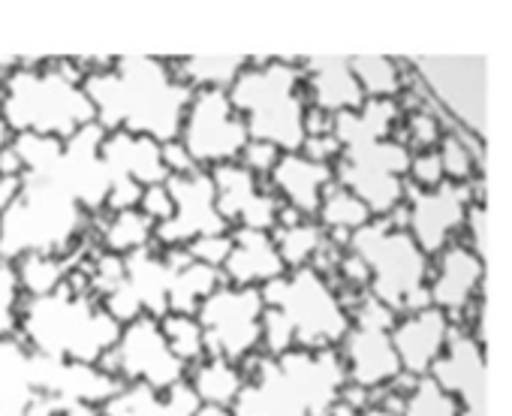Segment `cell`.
Wrapping results in <instances>:
<instances>
[{"instance_id":"obj_4","label":"cell","mask_w":512,"mask_h":416,"mask_svg":"<svg viewBox=\"0 0 512 416\" xmlns=\"http://www.w3.org/2000/svg\"><path fill=\"white\" fill-rule=\"evenodd\" d=\"M250 139L269 142L284 154L302 151L308 142V91L305 64L250 61L229 91Z\"/></svg>"},{"instance_id":"obj_27","label":"cell","mask_w":512,"mask_h":416,"mask_svg":"<svg viewBox=\"0 0 512 416\" xmlns=\"http://www.w3.org/2000/svg\"><path fill=\"white\" fill-rule=\"evenodd\" d=\"M127 281L136 290V296L145 305V314L154 320H163L169 314V287H172V269L166 263V254L160 245L142 248L127 257Z\"/></svg>"},{"instance_id":"obj_21","label":"cell","mask_w":512,"mask_h":416,"mask_svg":"<svg viewBox=\"0 0 512 416\" xmlns=\"http://www.w3.org/2000/svg\"><path fill=\"white\" fill-rule=\"evenodd\" d=\"M290 269L275 245L272 233L263 230H232V254L223 266L226 284L235 287H269Z\"/></svg>"},{"instance_id":"obj_30","label":"cell","mask_w":512,"mask_h":416,"mask_svg":"<svg viewBox=\"0 0 512 416\" xmlns=\"http://www.w3.org/2000/svg\"><path fill=\"white\" fill-rule=\"evenodd\" d=\"M94 233H97V242L103 245V251L130 257L136 251L154 245L157 224L151 218H145L139 208H130V212H118V215H109L103 224H94Z\"/></svg>"},{"instance_id":"obj_3","label":"cell","mask_w":512,"mask_h":416,"mask_svg":"<svg viewBox=\"0 0 512 416\" xmlns=\"http://www.w3.org/2000/svg\"><path fill=\"white\" fill-rule=\"evenodd\" d=\"M247 383L235 401V416H329L350 383L338 347L260 353L244 365Z\"/></svg>"},{"instance_id":"obj_52","label":"cell","mask_w":512,"mask_h":416,"mask_svg":"<svg viewBox=\"0 0 512 416\" xmlns=\"http://www.w3.org/2000/svg\"><path fill=\"white\" fill-rule=\"evenodd\" d=\"M329 416H362V410H356V407H350L347 401H341V404H338V407H335Z\"/></svg>"},{"instance_id":"obj_47","label":"cell","mask_w":512,"mask_h":416,"mask_svg":"<svg viewBox=\"0 0 512 416\" xmlns=\"http://www.w3.org/2000/svg\"><path fill=\"white\" fill-rule=\"evenodd\" d=\"M0 175H4V178H22V175H28L25 160H22V154L16 151V145H10V148L0 151Z\"/></svg>"},{"instance_id":"obj_46","label":"cell","mask_w":512,"mask_h":416,"mask_svg":"<svg viewBox=\"0 0 512 416\" xmlns=\"http://www.w3.org/2000/svg\"><path fill=\"white\" fill-rule=\"evenodd\" d=\"M25 193V175L22 178H4L0 175V218H4L10 208L22 199Z\"/></svg>"},{"instance_id":"obj_33","label":"cell","mask_w":512,"mask_h":416,"mask_svg":"<svg viewBox=\"0 0 512 416\" xmlns=\"http://www.w3.org/2000/svg\"><path fill=\"white\" fill-rule=\"evenodd\" d=\"M353 73L368 100H398L404 91L401 64L392 58H353Z\"/></svg>"},{"instance_id":"obj_7","label":"cell","mask_w":512,"mask_h":416,"mask_svg":"<svg viewBox=\"0 0 512 416\" xmlns=\"http://www.w3.org/2000/svg\"><path fill=\"white\" fill-rule=\"evenodd\" d=\"M4 118L19 133L58 136L70 142L88 124H97V109L85 85H73L49 64L22 61V67L4 82Z\"/></svg>"},{"instance_id":"obj_23","label":"cell","mask_w":512,"mask_h":416,"mask_svg":"<svg viewBox=\"0 0 512 416\" xmlns=\"http://www.w3.org/2000/svg\"><path fill=\"white\" fill-rule=\"evenodd\" d=\"M305 91L311 109L326 115L359 112L368 97L353 73V61H308L305 64Z\"/></svg>"},{"instance_id":"obj_1","label":"cell","mask_w":512,"mask_h":416,"mask_svg":"<svg viewBox=\"0 0 512 416\" xmlns=\"http://www.w3.org/2000/svg\"><path fill=\"white\" fill-rule=\"evenodd\" d=\"M85 91L97 109V124L106 133H136L157 142L181 139L193 88L175 73L172 61L118 58L88 64Z\"/></svg>"},{"instance_id":"obj_50","label":"cell","mask_w":512,"mask_h":416,"mask_svg":"<svg viewBox=\"0 0 512 416\" xmlns=\"http://www.w3.org/2000/svg\"><path fill=\"white\" fill-rule=\"evenodd\" d=\"M193 416H235L232 407H220V404H199V410Z\"/></svg>"},{"instance_id":"obj_44","label":"cell","mask_w":512,"mask_h":416,"mask_svg":"<svg viewBox=\"0 0 512 416\" xmlns=\"http://www.w3.org/2000/svg\"><path fill=\"white\" fill-rule=\"evenodd\" d=\"M479 257H485V205L482 199L476 196L473 205H470V212H467V221H464V239Z\"/></svg>"},{"instance_id":"obj_12","label":"cell","mask_w":512,"mask_h":416,"mask_svg":"<svg viewBox=\"0 0 512 416\" xmlns=\"http://www.w3.org/2000/svg\"><path fill=\"white\" fill-rule=\"evenodd\" d=\"M181 142L199 169H214L223 163H238L250 133L235 109L229 91H196L187 109Z\"/></svg>"},{"instance_id":"obj_10","label":"cell","mask_w":512,"mask_h":416,"mask_svg":"<svg viewBox=\"0 0 512 416\" xmlns=\"http://www.w3.org/2000/svg\"><path fill=\"white\" fill-rule=\"evenodd\" d=\"M208 356H223L235 365H247L263 353V317L266 296L260 287H217L199 308Z\"/></svg>"},{"instance_id":"obj_11","label":"cell","mask_w":512,"mask_h":416,"mask_svg":"<svg viewBox=\"0 0 512 416\" xmlns=\"http://www.w3.org/2000/svg\"><path fill=\"white\" fill-rule=\"evenodd\" d=\"M410 70L425 88L437 109L470 133L482 139L485 133V61L482 58H431L413 61Z\"/></svg>"},{"instance_id":"obj_37","label":"cell","mask_w":512,"mask_h":416,"mask_svg":"<svg viewBox=\"0 0 512 416\" xmlns=\"http://www.w3.org/2000/svg\"><path fill=\"white\" fill-rule=\"evenodd\" d=\"M22 287L16 278L13 263L0 260V338H10L19 335L22 329Z\"/></svg>"},{"instance_id":"obj_51","label":"cell","mask_w":512,"mask_h":416,"mask_svg":"<svg viewBox=\"0 0 512 416\" xmlns=\"http://www.w3.org/2000/svg\"><path fill=\"white\" fill-rule=\"evenodd\" d=\"M362 416H401V413H398V410H389V407H383V404H371V407L362 410Z\"/></svg>"},{"instance_id":"obj_6","label":"cell","mask_w":512,"mask_h":416,"mask_svg":"<svg viewBox=\"0 0 512 416\" xmlns=\"http://www.w3.org/2000/svg\"><path fill=\"white\" fill-rule=\"evenodd\" d=\"M368 266V293L395 314L431 308V257L410 230L392 218H374L347 245Z\"/></svg>"},{"instance_id":"obj_17","label":"cell","mask_w":512,"mask_h":416,"mask_svg":"<svg viewBox=\"0 0 512 416\" xmlns=\"http://www.w3.org/2000/svg\"><path fill=\"white\" fill-rule=\"evenodd\" d=\"M431 377L461 401V416H485V353L476 335L455 326Z\"/></svg>"},{"instance_id":"obj_24","label":"cell","mask_w":512,"mask_h":416,"mask_svg":"<svg viewBox=\"0 0 512 416\" xmlns=\"http://www.w3.org/2000/svg\"><path fill=\"white\" fill-rule=\"evenodd\" d=\"M166 263L172 269V287H169V314H199L202 302L226 284L220 269H211L205 263H196L187 248H163Z\"/></svg>"},{"instance_id":"obj_39","label":"cell","mask_w":512,"mask_h":416,"mask_svg":"<svg viewBox=\"0 0 512 416\" xmlns=\"http://www.w3.org/2000/svg\"><path fill=\"white\" fill-rule=\"evenodd\" d=\"M187 254L196 260V263H205L211 269H220L226 266L229 254H232V233H214V236H202L196 242L187 245Z\"/></svg>"},{"instance_id":"obj_38","label":"cell","mask_w":512,"mask_h":416,"mask_svg":"<svg viewBox=\"0 0 512 416\" xmlns=\"http://www.w3.org/2000/svg\"><path fill=\"white\" fill-rule=\"evenodd\" d=\"M449 130L440 127V118L431 112V109H413L404 121V145L410 148V154H419V151H437L443 136Z\"/></svg>"},{"instance_id":"obj_32","label":"cell","mask_w":512,"mask_h":416,"mask_svg":"<svg viewBox=\"0 0 512 416\" xmlns=\"http://www.w3.org/2000/svg\"><path fill=\"white\" fill-rule=\"evenodd\" d=\"M175 73L193 88V91H232L244 67L250 64L247 58H184L172 61Z\"/></svg>"},{"instance_id":"obj_34","label":"cell","mask_w":512,"mask_h":416,"mask_svg":"<svg viewBox=\"0 0 512 416\" xmlns=\"http://www.w3.org/2000/svg\"><path fill=\"white\" fill-rule=\"evenodd\" d=\"M163 326V335L172 347V353L187 365L193 368L196 362H202L208 356V344H205V329L199 323L196 314H166L160 320Z\"/></svg>"},{"instance_id":"obj_5","label":"cell","mask_w":512,"mask_h":416,"mask_svg":"<svg viewBox=\"0 0 512 416\" xmlns=\"http://www.w3.org/2000/svg\"><path fill=\"white\" fill-rule=\"evenodd\" d=\"M124 326L100 305L94 296H73L67 284L55 296L22 299V329L19 335L52 359L64 362H88L112 350L121 341Z\"/></svg>"},{"instance_id":"obj_25","label":"cell","mask_w":512,"mask_h":416,"mask_svg":"<svg viewBox=\"0 0 512 416\" xmlns=\"http://www.w3.org/2000/svg\"><path fill=\"white\" fill-rule=\"evenodd\" d=\"M193 386L184 380L169 392H157L145 383H127L106 407L103 416H193L199 410Z\"/></svg>"},{"instance_id":"obj_9","label":"cell","mask_w":512,"mask_h":416,"mask_svg":"<svg viewBox=\"0 0 512 416\" xmlns=\"http://www.w3.org/2000/svg\"><path fill=\"white\" fill-rule=\"evenodd\" d=\"M350 314H353V326L338 347L347 365V377L353 386L380 392L404 374L395 341H392L398 314L380 299H374L371 293L359 296Z\"/></svg>"},{"instance_id":"obj_41","label":"cell","mask_w":512,"mask_h":416,"mask_svg":"<svg viewBox=\"0 0 512 416\" xmlns=\"http://www.w3.org/2000/svg\"><path fill=\"white\" fill-rule=\"evenodd\" d=\"M446 181V169L440 160V151H419L410 160V184L422 190H434Z\"/></svg>"},{"instance_id":"obj_36","label":"cell","mask_w":512,"mask_h":416,"mask_svg":"<svg viewBox=\"0 0 512 416\" xmlns=\"http://www.w3.org/2000/svg\"><path fill=\"white\" fill-rule=\"evenodd\" d=\"M16 151L25 160L28 175H52L67 151V142L58 136H40V133H19L16 136Z\"/></svg>"},{"instance_id":"obj_40","label":"cell","mask_w":512,"mask_h":416,"mask_svg":"<svg viewBox=\"0 0 512 416\" xmlns=\"http://www.w3.org/2000/svg\"><path fill=\"white\" fill-rule=\"evenodd\" d=\"M281 157H284L281 148H275V145H269V142H260V139H250L238 163H241L244 169H250L256 178L269 181L272 172H275V166L281 163Z\"/></svg>"},{"instance_id":"obj_43","label":"cell","mask_w":512,"mask_h":416,"mask_svg":"<svg viewBox=\"0 0 512 416\" xmlns=\"http://www.w3.org/2000/svg\"><path fill=\"white\" fill-rule=\"evenodd\" d=\"M145 187L133 178H118L109 187V199H106V212L118 215V212H130V208H139Z\"/></svg>"},{"instance_id":"obj_8","label":"cell","mask_w":512,"mask_h":416,"mask_svg":"<svg viewBox=\"0 0 512 416\" xmlns=\"http://www.w3.org/2000/svg\"><path fill=\"white\" fill-rule=\"evenodd\" d=\"M263 296L269 308L281 311L290 320L296 332V347L302 350L341 347L353 326L350 305L341 299L338 284L314 266L287 272L284 278L263 287Z\"/></svg>"},{"instance_id":"obj_20","label":"cell","mask_w":512,"mask_h":416,"mask_svg":"<svg viewBox=\"0 0 512 416\" xmlns=\"http://www.w3.org/2000/svg\"><path fill=\"white\" fill-rule=\"evenodd\" d=\"M335 181H338L335 166L320 163V160H314V157H308L302 151L284 154L281 163L275 166L272 178H269V184L281 196V202L296 208V212L305 215V218L320 215L323 196Z\"/></svg>"},{"instance_id":"obj_22","label":"cell","mask_w":512,"mask_h":416,"mask_svg":"<svg viewBox=\"0 0 512 416\" xmlns=\"http://www.w3.org/2000/svg\"><path fill=\"white\" fill-rule=\"evenodd\" d=\"M103 163L112 175V181L118 178H133L142 187L151 184H166L172 175L163 163V142L151 139V136H136V133H106V142L100 148Z\"/></svg>"},{"instance_id":"obj_31","label":"cell","mask_w":512,"mask_h":416,"mask_svg":"<svg viewBox=\"0 0 512 416\" xmlns=\"http://www.w3.org/2000/svg\"><path fill=\"white\" fill-rule=\"evenodd\" d=\"M13 269H16L22 293L31 296V299H43V296H55L61 290V284L67 281L70 263L55 257V254L31 251V254H22L13 263Z\"/></svg>"},{"instance_id":"obj_2","label":"cell","mask_w":512,"mask_h":416,"mask_svg":"<svg viewBox=\"0 0 512 416\" xmlns=\"http://www.w3.org/2000/svg\"><path fill=\"white\" fill-rule=\"evenodd\" d=\"M398 118V100H368L359 112L335 118V136L341 142L335 178L371 208L374 218H392L407 202L413 154L392 136Z\"/></svg>"},{"instance_id":"obj_15","label":"cell","mask_w":512,"mask_h":416,"mask_svg":"<svg viewBox=\"0 0 512 416\" xmlns=\"http://www.w3.org/2000/svg\"><path fill=\"white\" fill-rule=\"evenodd\" d=\"M115 350L124 383H145L157 392H169L187 380L190 368L172 353L163 326L154 317H139L136 323L124 326Z\"/></svg>"},{"instance_id":"obj_28","label":"cell","mask_w":512,"mask_h":416,"mask_svg":"<svg viewBox=\"0 0 512 416\" xmlns=\"http://www.w3.org/2000/svg\"><path fill=\"white\" fill-rule=\"evenodd\" d=\"M187 383L193 386L196 398L202 404H220V407H235V401L244 392L247 374L241 365L223 359V356H205L187 371Z\"/></svg>"},{"instance_id":"obj_26","label":"cell","mask_w":512,"mask_h":416,"mask_svg":"<svg viewBox=\"0 0 512 416\" xmlns=\"http://www.w3.org/2000/svg\"><path fill=\"white\" fill-rule=\"evenodd\" d=\"M275 245L287 263V269H308L317 263V257L326 251V245L332 242V233L317 221V218H305L296 208L284 205L281 221L275 227Z\"/></svg>"},{"instance_id":"obj_35","label":"cell","mask_w":512,"mask_h":416,"mask_svg":"<svg viewBox=\"0 0 512 416\" xmlns=\"http://www.w3.org/2000/svg\"><path fill=\"white\" fill-rule=\"evenodd\" d=\"M401 416H461V401L446 392L431 374H425L404 395Z\"/></svg>"},{"instance_id":"obj_45","label":"cell","mask_w":512,"mask_h":416,"mask_svg":"<svg viewBox=\"0 0 512 416\" xmlns=\"http://www.w3.org/2000/svg\"><path fill=\"white\" fill-rule=\"evenodd\" d=\"M163 163L169 169V175H190L196 172V160L190 157V151L184 148L181 139H172V142H163Z\"/></svg>"},{"instance_id":"obj_19","label":"cell","mask_w":512,"mask_h":416,"mask_svg":"<svg viewBox=\"0 0 512 416\" xmlns=\"http://www.w3.org/2000/svg\"><path fill=\"white\" fill-rule=\"evenodd\" d=\"M452 329H455L452 317L434 305L404 314L392 329V341H395L404 374H410V377L431 374L434 362L443 356V350L452 338Z\"/></svg>"},{"instance_id":"obj_48","label":"cell","mask_w":512,"mask_h":416,"mask_svg":"<svg viewBox=\"0 0 512 416\" xmlns=\"http://www.w3.org/2000/svg\"><path fill=\"white\" fill-rule=\"evenodd\" d=\"M58 416H103V407H94V404H67Z\"/></svg>"},{"instance_id":"obj_49","label":"cell","mask_w":512,"mask_h":416,"mask_svg":"<svg viewBox=\"0 0 512 416\" xmlns=\"http://www.w3.org/2000/svg\"><path fill=\"white\" fill-rule=\"evenodd\" d=\"M13 142H16V130H13V124L4 118V112H0V151L10 148Z\"/></svg>"},{"instance_id":"obj_14","label":"cell","mask_w":512,"mask_h":416,"mask_svg":"<svg viewBox=\"0 0 512 416\" xmlns=\"http://www.w3.org/2000/svg\"><path fill=\"white\" fill-rule=\"evenodd\" d=\"M166 184L175 199V215L157 227L154 245L187 248L190 242H196L202 236L232 230L217 208V190H214V178L208 169H196L190 175H172Z\"/></svg>"},{"instance_id":"obj_29","label":"cell","mask_w":512,"mask_h":416,"mask_svg":"<svg viewBox=\"0 0 512 416\" xmlns=\"http://www.w3.org/2000/svg\"><path fill=\"white\" fill-rule=\"evenodd\" d=\"M317 221H320L338 242L350 245V239H353L359 230H365V227L374 221V215H371V208H368L353 190H347L344 184L335 181V184L326 190V196H323V205H320Z\"/></svg>"},{"instance_id":"obj_16","label":"cell","mask_w":512,"mask_h":416,"mask_svg":"<svg viewBox=\"0 0 512 416\" xmlns=\"http://www.w3.org/2000/svg\"><path fill=\"white\" fill-rule=\"evenodd\" d=\"M208 172L214 178L217 208H220V215L229 227L275 233L281 212H284V202L272 190L269 181L256 178L241 163H223V166H214Z\"/></svg>"},{"instance_id":"obj_13","label":"cell","mask_w":512,"mask_h":416,"mask_svg":"<svg viewBox=\"0 0 512 416\" xmlns=\"http://www.w3.org/2000/svg\"><path fill=\"white\" fill-rule=\"evenodd\" d=\"M473 199L476 193L470 184L443 181L434 190L407 184V202H404L407 230L428 257H437L443 248L461 239Z\"/></svg>"},{"instance_id":"obj_18","label":"cell","mask_w":512,"mask_h":416,"mask_svg":"<svg viewBox=\"0 0 512 416\" xmlns=\"http://www.w3.org/2000/svg\"><path fill=\"white\" fill-rule=\"evenodd\" d=\"M482 278H485L482 257L467 242L461 239L452 242L434 257L431 281H428L431 305L446 311L449 317L464 314L473 302H479Z\"/></svg>"},{"instance_id":"obj_42","label":"cell","mask_w":512,"mask_h":416,"mask_svg":"<svg viewBox=\"0 0 512 416\" xmlns=\"http://www.w3.org/2000/svg\"><path fill=\"white\" fill-rule=\"evenodd\" d=\"M139 212H142L145 218H151L157 227L166 224V221L175 215V199H172L169 184H151V187H145L142 202H139Z\"/></svg>"}]
</instances>
